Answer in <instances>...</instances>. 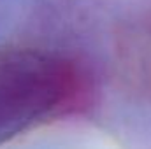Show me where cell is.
I'll return each mask as SVG.
<instances>
[{
    "instance_id": "cell-1",
    "label": "cell",
    "mask_w": 151,
    "mask_h": 149,
    "mask_svg": "<svg viewBox=\"0 0 151 149\" xmlns=\"http://www.w3.org/2000/svg\"><path fill=\"white\" fill-rule=\"evenodd\" d=\"M91 81L74 60L39 51L0 54V142L86 109Z\"/></svg>"
},
{
    "instance_id": "cell-2",
    "label": "cell",
    "mask_w": 151,
    "mask_h": 149,
    "mask_svg": "<svg viewBox=\"0 0 151 149\" xmlns=\"http://www.w3.org/2000/svg\"><path fill=\"white\" fill-rule=\"evenodd\" d=\"M119 58L130 81L151 95V14L121 35Z\"/></svg>"
}]
</instances>
